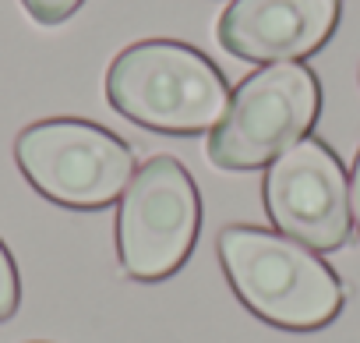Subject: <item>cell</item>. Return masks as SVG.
Segmentation results:
<instances>
[{"label": "cell", "instance_id": "6da1fadb", "mask_svg": "<svg viewBox=\"0 0 360 343\" xmlns=\"http://www.w3.org/2000/svg\"><path fill=\"white\" fill-rule=\"evenodd\" d=\"M106 96L127 120L169 135L209 131L230 110L223 71L205 54L169 39L127 46L110 64Z\"/></svg>", "mask_w": 360, "mask_h": 343}, {"label": "cell", "instance_id": "7a4b0ae2", "mask_svg": "<svg viewBox=\"0 0 360 343\" xmlns=\"http://www.w3.org/2000/svg\"><path fill=\"white\" fill-rule=\"evenodd\" d=\"M219 258L237 297L272 325L321 329L342 308L339 276L304 244L258 227H226L219 234Z\"/></svg>", "mask_w": 360, "mask_h": 343}, {"label": "cell", "instance_id": "3957f363", "mask_svg": "<svg viewBox=\"0 0 360 343\" xmlns=\"http://www.w3.org/2000/svg\"><path fill=\"white\" fill-rule=\"evenodd\" d=\"M318 110L321 89L307 64H269L233 92L226 117L209 138V156L223 170L269 166L307 138Z\"/></svg>", "mask_w": 360, "mask_h": 343}, {"label": "cell", "instance_id": "277c9868", "mask_svg": "<svg viewBox=\"0 0 360 343\" xmlns=\"http://www.w3.org/2000/svg\"><path fill=\"white\" fill-rule=\"evenodd\" d=\"M22 174L46 199L71 209H103L134 177V152L89 120H39L15 142Z\"/></svg>", "mask_w": 360, "mask_h": 343}, {"label": "cell", "instance_id": "5b68a950", "mask_svg": "<svg viewBox=\"0 0 360 343\" xmlns=\"http://www.w3.org/2000/svg\"><path fill=\"white\" fill-rule=\"evenodd\" d=\"M202 202L191 174L173 156L148 159L120 195L117 251L134 280L173 276L195 248Z\"/></svg>", "mask_w": 360, "mask_h": 343}, {"label": "cell", "instance_id": "8992f818", "mask_svg": "<svg viewBox=\"0 0 360 343\" xmlns=\"http://www.w3.org/2000/svg\"><path fill=\"white\" fill-rule=\"evenodd\" d=\"M272 223L314 251H339L349 237V185L328 145L300 138L265 174Z\"/></svg>", "mask_w": 360, "mask_h": 343}, {"label": "cell", "instance_id": "52a82bcc", "mask_svg": "<svg viewBox=\"0 0 360 343\" xmlns=\"http://www.w3.org/2000/svg\"><path fill=\"white\" fill-rule=\"evenodd\" d=\"M339 0H233L219 18V43L255 64H290L328 43Z\"/></svg>", "mask_w": 360, "mask_h": 343}, {"label": "cell", "instance_id": "ba28073f", "mask_svg": "<svg viewBox=\"0 0 360 343\" xmlns=\"http://www.w3.org/2000/svg\"><path fill=\"white\" fill-rule=\"evenodd\" d=\"M18 294H22V290H18V269H15L8 248L0 244V322L15 315V308H18Z\"/></svg>", "mask_w": 360, "mask_h": 343}, {"label": "cell", "instance_id": "9c48e42d", "mask_svg": "<svg viewBox=\"0 0 360 343\" xmlns=\"http://www.w3.org/2000/svg\"><path fill=\"white\" fill-rule=\"evenodd\" d=\"M22 4L39 25H60L64 18H71L85 4V0H22Z\"/></svg>", "mask_w": 360, "mask_h": 343}, {"label": "cell", "instance_id": "30bf717a", "mask_svg": "<svg viewBox=\"0 0 360 343\" xmlns=\"http://www.w3.org/2000/svg\"><path fill=\"white\" fill-rule=\"evenodd\" d=\"M349 213L360 227V152H356V163H353V177H349Z\"/></svg>", "mask_w": 360, "mask_h": 343}]
</instances>
